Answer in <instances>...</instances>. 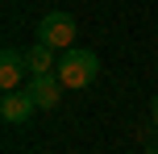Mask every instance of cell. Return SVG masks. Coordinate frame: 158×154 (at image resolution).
<instances>
[{
	"label": "cell",
	"instance_id": "1",
	"mask_svg": "<svg viewBox=\"0 0 158 154\" xmlns=\"http://www.w3.org/2000/svg\"><path fill=\"white\" fill-rule=\"evenodd\" d=\"M54 75H58V83L63 88H87V83H96V75H100V58L92 54V50H63L58 54V67H54Z\"/></svg>",
	"mask_w": 158,
	"mask_h": 154
},
{
	"label": "cell",
	"instance_id": "2",
	"mask_svg": "<svg viewBox=\"0 0 158 154\" xmlns=\"http://www.w3.org/2000/svg\"><path fill=\"white\" fill-rule=\"evenodd\" d=\"M75 33H79V29H75V17H71V13H58V8L38 21V42L50 46V50H58V54L75 46Z\"/></svg>",
	"mask_w": 158,
	"mask_h": 154
},
{
	"label": "cell",
	"instance_id": "3",
	"mask_svg": "<svg viewBox=\"0 0 158 154\" xmlns=\"http://www.w3.org/2000/svg\"><path fill=\"white\" fill-rule=\"evenodd\" d=\"M33 113H38V104H33L29 92L17 88V92H4V96H0V117H4L8 125H25Z\"/></svg>",
	"mask_w": 158,
	"mask_h": 154
},
{
	"label": "cell",
	"instance_id": "4",
	"mask_svg": "<svg viewBox=\"0 0 158 154\" xmlns=\"http://www.w3.org/2000/svg\"><path fill=\"white\" fill-rule=\"evenodd\" d=\"M25 71H29L25 54L8 46L4 54H0V88H4V92H17V88H21V79H25Z\"/></svg>",
	"mask_w": 158,
	"mask_h": 154
},
{
	"label": "cell",
	"instance_id": "5",
	"mask_svg": "<svg viewBox=\"0 0 158 154\" xmlns=\"http://www.w3.org/2000/svg\"><path fill=\"white\" fill-rule=\"evenodd\" d=\"M58 75H29V83H25V92L33 96V104L38 108H58Z\"/></svg>",
	"mask_w": 158,
	"mask_h": 154
},
{
	"label": "cell",
	"instance_id": "6",
	"mask_svg": "<svg viewBox=\"0 0 158 154\" xmlns=\"http://www.w3.org/2000/svg\"><path fill=\"white\" fill-rule=\"evenodd\" d=\"M58 50H50V46H42V42H33L29 50H25V63H29V75H54V67H58Z\"/></svg>",
	"mask_w": 158,
	"mask_h": 154
},
{
	"label": "cell",
	"instance_id": "7",
	"mask_svg": "<svg viewBox=\"0 0 158 154\" xmlns=\"http://www.w3.org/2000/svg\"><path fill=\"white\" fill-rule=\"evenodd\" d=\"M142 138H146V154H158V142L150 138V133H142Z\"/></svg>",
	"mask_w": 158,
	"mask_h": 154
},
{
	"label": "cell",
	"instance_id": "8",
	"mask_svg": "<svg viewBox=\"0 0 158 154\" xmlns=\"http://www.w3.org/2000/svg\"><path fill=\"white\" fill-rule=\"evenodd\" d=\"M150 121H154V129H158V96H154V104H150Z\"/></svg>",
	"mask_w": 158,
	"mask_h": 154
}]
</instances>
